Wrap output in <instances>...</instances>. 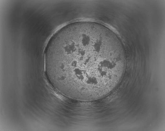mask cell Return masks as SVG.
<instances>
[{
	"instance_id": "obj_1",
	"label": "cell",
	"mask_w": 165,
	"mask_h": 131,
	"mask_svg": "<svg viewBox=\"0 0 165 131\" xmlns=\"http://www.w3.org/2000/svg\"><path fill=\"white\" fill-rule=\"evenodd\" d=\"M104 32L82 25L64 29L51 41L45 69L53 87L64 96L91 101L117 84L125 62L120 46Z\"/></svg>"
}]
</instances>
